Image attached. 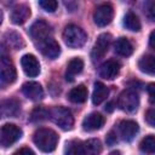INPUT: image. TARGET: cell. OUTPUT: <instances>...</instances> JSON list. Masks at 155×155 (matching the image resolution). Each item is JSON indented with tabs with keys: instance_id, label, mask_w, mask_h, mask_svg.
<instances>
[{
	"instance_id": "6",
	"label": "cell",
	"mask_w": 155,
	"mask_h": 155,
	"mask_svg": "<svg viewBox=\"0 0 155 155\" xmlns=\"http://www.w3.org/2000/svg\"><path fill=\"white\" fill-rule=\"evenodd\" d=\"M22 137V130L13 124H5L0 128V143L4 147H10Z\"/></svg>"
},
{
	"instance_id": "8",
	"label": "cell",
	"mask_w": 155,
	"mask_h": 155,
	"mask_svg": "<svg viewBox=\"0 0 155 155\" xmlns=\"http://www.w3.org/2000/svg\"><path fill=\"white\" fill-rule=\"evenodd\" d=\"M114 16V10L110 4H102L99 5L93 12V21L98 27L108 25Z\"/></svg>"
},
{
	"instance_id": "3",
	"label": "cell",
	"mask_w": 155,
	"mask_h": 155,
	"mask_svg": "<svg viewBox=\"0 0 155 155\" xmlns=\"http://www.w3.org/2000/svg\"><path fill=\"white\" fill-rule=\"evenodd\" d=\"M48 117L57 126H59L62 130L65 131L70 130L74 125V117L71 111L64 107H53L52 109H50Z\"/></svg>"
},
{
	"instance_id": "35",
	"label": "cell",
	"mask_w": 155,
	"mask_h": 155,
	"mask_svg": "<svg viewBox=\"0 0 155 155\" xmlns=\"http://www.w3.org/2000/svg\"><path fill=\"white\" fill-rule=\"evenodd\" d=\"M154 36H155V31L153 30V31L150 33V36H149V45H150L151 48L155 47V45H154Z\"/></svg>"
},
{
	"instance_id": "12",
	"label": "cell",
	"mask_w": 155,
	"mask_h": 155,
	"mask_svg": "<svg viewBox=\"0 0 155 155\" xmlns=\"http://www.w3.org/2000/svg\"><path fill=\"white\" fill-rule=\"evenodd\" d=\"M138 131H139V127H138L137 122H134L132 120H124L119 124V133H120L121 138L126 142H131L136 137Z\"/></svg>"
},
{
	"instance_id": "17",
	"label": "cell",
	"mask_w": 155,
	"mask_h": 155,
	"mask_svg": "<svg viewBox=\"0 0 155 155\" xmlns=\"http://www.w3.org/2000/svg\"><path fill=\"white\" fill-rule=\"evenodd\" d=\"M30 16V8L27 5H17L12 8L11 21L15 24H23Z\"/></svg>"
},
{
	"instance_id": "28",
	"label": "cell",
	"mask_w": 155,
	"mask_h": 155,
	"mask_svg": "<svg viewBox=\"0 0 155 155\" xmlns=\"http://www.w3.org/2000/svg\"><path fill=\"white\" fill-rule=\"evenodd\" d=\"M6 40L8 42L10 46L15 47V48H21L23 46V40L21 38V35H18L17 33H7L6 34Z\"/></svg>"
},
{
	"instance_id": "7",
	"label": "cell",
	"mask_w": 155,
	"mask_h": 155,
	"mask_svg": "<svg viewBox=\"0 0 155 155\" xmlns=\"http://www.w3.org/2000/svg\"><path fill=\"white\" fill-rule=\"evenodd\" d=\"M110 41H111V36L110 34H107V33H103L97 38L93 45V48L91 51V58L93 62L99 61L105 56V53L108 52Z\"/></svg>"
},
{
	"instance_id": "29",
	"label": "cell",
	"mask_w": 155,
	"mask_h": 155,
	"mask_svg": "<svg viewBox=\"0 0 155 155\" xmlns=\"http://www.w3.org/2000/svg\"><path fill=\"white\" fill-rule=\"evenodd\" d=\"M39 5L47 12H53L57 10V0H39Z\"/></svg>"
},
{
	"instance_id": "18",
	"label": "cell",
	"mask_w": 155,
	"mask_h": 155,
	"mask_svg": "<svg viewBox=\"0 0 155 155\" xmlns=\"http://www.w3.org/2000/svg\"><path fill=\"white\" fill-rule=\"evenodd\" d=\"M84 69V61L79 57H75L73 59L69 61L68 65H67V73H65V79L67 81H74L75 75L80 74Z\"/></svg>"
},
{
	"instance_id": "5",
	"label": "cell",
	"mask_w": 155,
	"mask_h": 155,
	"mask_svg": "<svg viewBox=\"0 0 155 155\" xmlns=\"http://www.w3.org/2000/svg\"><path fill=\"white\" fill-rule=\"evenodd\" d=\"M138 105H139V97L136 91L127 88L120 93L117 98V107L121 110L126 113H133L137 110Z\"/></svg>"
},
{
	"instance_id": "4",
	"label": "cell",
	"mask_w": 155,
	"mask_h": 155,
	"mask_svg": "<svg viewBox=\"0 0 155 155\" xmlns=\"http://www.w3.org/2000/svg\"><path fill=\"white\" fill-rule=\"evenodd\" d=\"M17 78V71L13 62L4 48L0 50V81L4 84H12Z\"/></svg>"
},
{
	"instance_id": "24",
	"label": "cell",
	"mask_w": 155,
	"mask_h": 155,
	"mask_svg": "<svg viewBox=\"0 0 155 155\" xmlns=\"http://www.w3.org/2000/svg\"><path fill=\"white\" fill-rule=\"evenodd\" d=\"M65 153L69 155H85V148H84V142L81 140H70L67 143L65 147Z\"/></svg>"
},
{
	"instance_id": "15",
	"label": "cell",
	"mask_w": 155,
	"mask_h": 155,
	"mask_svg": "<svg viewBox=\"0 0 155 155\" xmlns=\"http://www.w3.org/2000/svg\"><path fill=\"white\" fill-rule=\"evenodd\" d=\"M22 92L25 97H28L31 101H39L44 97V90L39 82L29 81L25 82L22 87Z\"/></svg>"
},
{
	"instance_id": "16",
	"label": "cell",
	"mask_w": 155,
	"mask_h": 155,
	"mask_svg": "<svg viewBox=\"0 0 155 155\" xmlns=\"http://www.w3.org/2000/svg\"><path fill=\"white\" fill-rule=\"evenodd\" d=\"M104 116H102L99 113H91L88 114L84 121H82V128L85 131H96V130H99L103 125H104Z\"/></svg>"
},
{
	"instance_id": "21",
	"label": "cell",
	"mask_w": 155,
	"mask_h": 155,
	"mask_svg": "<svg viewBox=\"0 0 155 155\" xmlns=\"http://www.w3.org/2000/svg\"><path fill=\"white\" fill-rule=\"evenodd\" d=\"M68 99L73 103H84L87 99V88L84 85H79L71 88L68 93Z\"/></svg>"
},
{
	"instance_id": "25",
	"label": "cell",
	"mask_w": 155,
	"mask_h": 155,
	"mask_svg": "<svg viewBox=\"0 0 155 155\" xmlns=\"http://www.w3.org/2000/svg\"><path fill=\"white\" fill-rule=\"evenodd\" d=\"M84 148H85V155H97L102 151V144L98 139H88L84 142Z\"/></svg>"
},
{
	"instance_id": "34",
	"label": "cell",
	"mask_w": 155,
	"mask_h": 155,
	"mask_svg": "<svg viewBox=\"0 0 155 155\" xmlns=\"http://www.w3.org/2000/svg\"><path fill=\"white\" fill-rule=\"evenodd\" d=\"M30 154V155H33L34 154V151L33 150H30L29 148H21V149H18L17 151H16V154Z\"/></svg>"
},
{
	"instance_id": "20",
	"label": "cell",
	"mask_w": 155,
	"mask_h": 155,
	"mask_svg": "<svg viewBox=\"0 0 155 155\" xmlns=\"http://www.w3.org/2000/svg\"><path fill=\"white\" fill-rule=\"evenodd\" d=\"M108 96H109V88L102 82H96L92 93V103L94 105H98L103 103L108 98Z\"/></svg>"
},
{
	"instance_id": "27",
	"label": "cell",
	"mask_w": 155,
	"mask_h": 155,
	"mask_svg": "<svg viewBox=\"0 0 155 155\" xmlns=\"http://www.w3.org/2000/svg\"><path fill=\"white\" fill-rule=\"evenodd\" d=\"M139 149L143 153L153 154L155 151V137L153 134H149L145 138H143V140L139 144Z\"/></svg>"
},
{
	"instance_id": "11",
	"label": "cell",
	"mask_w": 155,
	"mask_h": 155,
	"mask_svg": "<svg viewBox=\"0 0 155 155\" xmlns=\"http://www.w3.org/2000/svg\"><path fill=\"white\" fill-rule=\"evenodd\" d=\"M39 50L41 51V53L44 56H46L47 58H51V59L57 58L61 53V47H59L58 42L52 38H47L46 40L39 42Z\"/></svg>"
},
{
	"instance_id": "14",
	"label": "cell",
	"mask_w": 155,
	"mask_h": 155,
	"mask_svg": "<svg viewBox=\"0 0 155 155\" xmlns=\"http://www.w3.org/2000/svg\"><path fill=\"white\" fill-rule=\"evenodd\" d=\"M120 71V63L116 62L115 59H109L105 63H103L99 68V75L103 79L107 80H113L117 76Z\"/></svg>"
},
{
	"instance_id": "37",
	"label": "cell",
	"mask_w": 155,
	"mask_h": 155,
	"mask_svg": "<svg viewBox=\"0 0 155 155\" xmlns=\"http://www.w3.org/2000/svg\"><path fill=\"white\" fill-rule=\"evenodd\" d=\"M1 22H2V12L0 11V23H1Z\"/></svg>"
},
{
	"instance_id": "30",
	"label": "cell",
	"mask_w": 155,
	"mask_h": 155,
	"mask_svg": "<svg viewBox=\"0 0 155 155\" xmlns=\"http://www.w3.org/2000/svg\"><path fill=\"white\" fill-rule=\"evenodd\" d=\"M144 11L145 15L150 21H154L155 18V11H154V0H147L144 2Z\"/></svg>"
},
{
	"instance_id": "26",
	"label": "cell",
	"mask_w": 155,
	"mask_h": 155,
	"mask_svg": "<svg viewBox=\"0 0 155 155\" xmlns=\"http://www.w3.org/2000/svg\"><path fill=\"white\" fill-rule=\"evenodd\" d=\"M48 114H50V109H46L45 107H36L30 114V121L39 122L46 120L48 119Z\"/></svg>"
},
{
	"instance_id": "32",
	"label": "cell",
	"mask_w": 155,
	"mask_h": 155,
	"mask_svg": "<svg viewBox=\"0 0 155 155\" xmlns=\"http://www.w3.org/2000/svg\"><path fill=\"white\" fill-rule=\"evenodd\" d=\"M116 142H117L116 134L114 133V131H110V132L108 133V136H107V144H108V145H114Z\"/></svg>"
},
{
	"instance_id": "33",
	"label": "cell",
	"mask_w": 155,
	"mask_h": 155,
	"mask_svg": "<svg viewBox=\"0 0 155 155\" xmlns=\"http://www.w3.org/2000/svg\"><path fill=\"white\" fill-rule=\"evenodd\" d=\"M155 85L154 84H149V86H148V93H149V99H150V103L153 104L154 103V87Z\"/></svg>"
},
{
	"instance_id": "9",
	"label": "cell",
	"mask_w": 155,
	"mask_h": 155,
	"mask_svg": "<svg viewBox=\"0 0 155 155\" xmlns=\"http://www.w3.org/2000/svg\"><path fill=\"white\" fill-rule=\"evenodd\" d=\"M52 30H51V27L45 22V21H36L35 23H33V25L30 27L29 29V34L30 36L34 39V41L36 42H41L44 40H46L47 38H51Z\"/></svg>"
},
{
	"instance_id": "1",
	"label": "cell",
	"mask_w": 155,
	"mask_h": 155,
	"mask_svg": "<svg viewBox=\"0 0 155 155\" xmlns=\"http://www.w3.org/2000/svg\"><path fill=\"white\" fill-rule=\"evenodd\" d=\"M33 140L41 151L50 153L56 149V145L58 143V136L53 130L40 128L34 133Z\"/></svg>"
},
{
	"instance_id": "36",
	"label": "cell",
	"mask_w": 155,
	"mask_h": 155,
	"mask_svg": "<svg viewBox=\"0 0 155 155\" xmlns=\"http://www.w3.org/2000/svg\"><path fill=\"white\" fill-rule=\"evenodd\" d=\"M113 109H114L113 102H110V103H108V104L105 105V110H107V111H113Z\"/></svg>"
},
{
	"instance_id": "23",
	"label": "cell",
	"mask_w": 155,
	"mask_h": 155,
	"mask_svg": "<svg viewBox=\"0 0 155 155\" xmlns=\"http://www.w3.org/2000/svg\"><path fill=\"white\" fill-rule=\"evenodd\" d=\"M124 25L131 31H139L140 30V21L133 12H127L124 17Z\"/></svg>"
},
{
	"instance_id": "13",
	"label": "cell",
	"mask_w": 155,
	"mask_h": 155,
	"mask_svg": "<svg viewBox=\"0 0 155 155\" xmlns=\"http://www.w3.org/2000/svg\"><path fill=\"white\" fill-rule=\"evenodd\" d=\"M21 64H22V68L24 70V73L30 76V78H34V76H38L39 73H40V64H39V61L36 59L35 56L33 54H24L21 59Z\"/></svg>"
},
{
	"instance_id": "22",
	"label": "cell",
	"mask_w": 155,
	"mask_h": 155,
	"mask_svg": "<svg viewBox=\"0 0 155 155\" xmlns=\"http://www.w3.org/2000/svg\"><path fill=\"white\" fill-rule=\"evenodd\" d=\"M138 68L140 69V71L153 75L154 70H155V58L153 54H145L143 56L139 62H138Z\"/></svg>"
},
{
	"instance_id": "19",
	"label": "cell",
	"mask_w": 155,
	"mask_h": 155,
	"mask_svg": "<svg viewBox=\"0 0 155 155\" xmlns=\"http://www.w3.org/2000/svg\"><path fill=\"white\" fill-rule=\"evenodd\" d=\"M114 50L119 56L128 57L133 52V46L127 38H119L114 44Z\"/></svg>"
},
{
	"instance_id": "10",
	"label": "cell",
	"mask_w": 155,
	"mask_h": 155,
	"mask_svg": "<svg viewBox=\"0 0 155 155\" xmlns=\"http://www.w3.org/2000/svg\"><path fill=\"white\" fill-rule=\"evenodd\" d=\"M21 109L19 102L13 98L1 99L0 101V119L4 117H13L18 115Z\"/></svg>"
},
{
	"instance_id": "31",
	"label": "cell",
	"mask_w": 155,
	"mask_h": 155,
	"mask_svg": "<svg viewBox=\"0 0 155 155\" xmlns=\"http://www.w3.org/2000/svg\"><path fill=\"white\" fill-rule=\"evenodd\" d=\"M145 121L149 124V126H155V110L151 108L145 113Z\"/></svg>"
},
{
	"instance_id": "2",
	"label": "cell",
	"mask_w": 155,
	"mask_h": 155,
	"mask_svg": "<svg viewBox=\"0 0 155 155\" xmlns=\"http://www.w3.org/2000/svg\"><path fill=\"white\" fill-rule=\"evenodd\" d=\"M63 40L67 46L71 48H79L85 45L87 40L86 33L75 24H69L65 27L63 31Z\"/></svg>"
}]
</instances>
